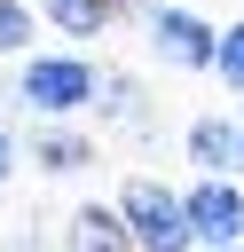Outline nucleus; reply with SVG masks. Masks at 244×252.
Returning a JSON list of instances; mask_svg holds the SVG:
<instances>
[{"mask_svg": "<svg viewBox=\"0 0 244 252\" xmlns=\"http://www.w3.org/2000/svg\"><path fill=\"white\" fill-rule=\"evenodd\" d=\"M236 134H244V110H236Z\"/></svg>", "mask_w": 244, "mask_h": 252, "instance_id": "nucleus-14", "label": "nucleus"}, {"mask_svg": "<svg viewBox=\"0 0 244 252\" xmlns=\"http://www.w3.org/2000/svg\"><path fill=\"white\" fill-rule=\"evenodd\" d=\"M94 118H102V126H126V134H150V94H142L126 71H102V79H94Z\"/></svg>", "mask_w": 244, "mask_h": 252, "instance_id": "nucleus-8", "label": "nucleus"}, {"mask_svg": "<svg viewBox=\"0 0 244 252\" xmlns=\"http://www.w3.org/2000/svg\"><path fill=\"white\" fill-rule=\"evenodd\" d=\"M197 252H244V244H197Z\"/></svg>", "mask_w": 244, "mask_h": 252, "instance_id": "nucleus-13", "label": "nucleus"}, {"mask_svg": "<svg viewBox=\"0 0 244 252\" xmlns=\"http://www.w3.org/2000/svg\"><path fill=\"white\" fill-rule=\"evenodd\" d=\"M181 197H189L197 244H244V181L236 173H197Z\"/></svg>", "mask_w": 244, "mask_h": 252, "instance_id": "nucleus-4", "label": "nucleus"}, {"mask_svg": "<svg viewBox=\"0 0 244 252\" xmlns=\"http://www.w3.org/2000/svg\"><path fill=\"white\" fill-rule=\"evenodd\" d=\"M213 79L244 102V24H220V55H213Z\"/></svg>", "mask_w": 244, "mask_h": 252, "instance_id": "nucleus-11", "label": "nucleus"}, {"mask_svg": "<svg viewBox=\"0 0 244 252\" xmlns=\"http://www.w3.org/2000/svg\"><path fill=\"white\" fill-rule=\"evenodd\" d=\"M181 158H189L197 173H244V134H236V118L197 110V118L181 126Z\"/></svg>", "mask_w": 244, "mask_h": 252, "instance_id": "nucleus-5", "label": "nucleus"}, {"mask_svg": "<svg viewBox=\"0 0 244 252\" xmlns=\"http://www.w3.org/2000/svg\"><path fill=\"white\" fill-rule=\"evenodd\" d=\"M118 8H126V0H39V16H47L63 39H102V32L118 24Z\"/></svg>", "mask_w": 244, "mask_h": 252, "instance_id": "nucleus-9", "label": "nucleus"}, {"mask_svg": "<svg viewBox=\"0 0 244 252\" xmlns=\"http://www.w3.org/2000/svg\"><path fill=\"white\" fill-rule=\"evenodd\" d=\"M142 32H150V55L173 63V71H213V55H220V24H205L181 0H150L142 8Z\"/></svg>", "mask_w": 244, "mask_h": 252, "instance_id": "nucleus-3", "label": "nucleus"}, {"mask_svg": "<svg viewBox=\"0 0 244 252\" xmlns=\"http://www.w3.org/2000/svg\"><path fill=\"white\" fill-rule=\"evenodd\" d=\"M94 63L79 47H55V55H24L16 63V110L31 118H71V110H94Z\"/></svg>", "mask_w": 244, "mask_h": 252, "instance_id": "nucleus-1", "label": "nucleus"}, {"mask_svg": "<svg viewBox=\"0 0 244 252\" xmlns=\"http://www.w3.org/2000/svg\"><path fill=\"white\" fill-rule=\"evenodd\" d=\"M39 0H0V55H31V39H39Z\"/></svg>", "mask_w": 244, "mask_h": 252, "instance_id": "nucleus-10", "label": "nucleus"}, {"mask_svg": "<svg viewBox=\"0 0 244 252\" xmlns=\"http://www.w3.org/2000/svg\"><path fill=\"white\" fill-rule=\"evenodd\" d=\"M63 252H142V236L126 228V213L110 197V205H79L63 220Z\"/></svg>", "mask_w": 244, "mask_h": 252, "instance_id": "nucleus-6", "label": "nucleus"}, {"mask_svg": "<svg viewBox=\"0 0 244 252\" xmlns=\"http://www.w3.org/2000/svg\"><path fill=\"white\" fill-rule=\"evenodd\" d=\"M24 158H31L39 173H87V165H94V142H87V134H71L63 118H39V126H31V142H24Z\"/></svg>", "mask_w": 244, "mask_h": 252, "instance_id": "nucleus-7", "label": "nucleus"}, {"mask_svg": "<svg viewBox=\"0 0 244 252\" xmlns=\"http://www.w3.org/2000/svg\"><path fill=\"white\" fill-rule=\"evenodd\" d=\"M8 252H31V244H8Z\"/></svg>", "mask_w": 244, "mask_h": 252, "instance_id": "nucleus-15", "label": "nucleus"}, {"mask_svg": "<svg viewBox=\"0 0 244 252\" xmlns=\"http://www.w3.org/2000/svg\"><path fill=\"white\" fill-rule=\"evenodd\" d=\"M16 158H24V142H16V126H8V110H0V189H8V173H16Z\"/></svg>", "mask_w": 244, "mask_h": 252, "instance_id": "nucleus-12", "label": "nucleus"}, {"mask_svg": "<svg viewBox=\"0 0 244 252\" xmlns=\"http://www.w3.org/2000/svg\"><path fill=\"white\" fill-rule=\"evenodd\" d=\"M118 213L126 228L142 236V252H197V228H189V197L157 173H126L118 181Z\"/></svg>", "mask_w": 244, "mask_h": 252, "instance_id": "nucleus-2", "label": "nucleus"}]
</instances>
